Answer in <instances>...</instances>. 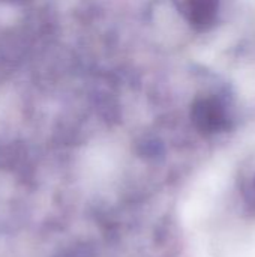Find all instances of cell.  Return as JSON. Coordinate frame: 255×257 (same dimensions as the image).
Returning <instances> with one entry per match:
<instances>
[{
    "instance_id": "1",
    "label": "cell",
    "mask_w": 255,
    "mask_h": 257,
    "mask_svg": "<svg viewBox=\"0 0 255 257\" xmlns=\"http://www.w3.org/2000/svg\"><path fill=\"white\" fill-rule=\"evenodd\" d=\"M194 119L198 128L212 133L224 126L225 117L221 107L213 101H201L194 108Z\"/></svg>"
},
{
    "instance_id": "2",
    "label": "cell",
    "mask_w": 255,
    "mask_h": 257,
    "mask_svg": "<svg viewBox=\"0 0 255 257\" xmlns=\"http://www.w3.org/2000/svg\"><path fill=\"white\" fill-rule=\"evenodd\" d=\"M218 0H191V20L197 26H206L215 15Z\"/></svg>"
}]
</instances>
